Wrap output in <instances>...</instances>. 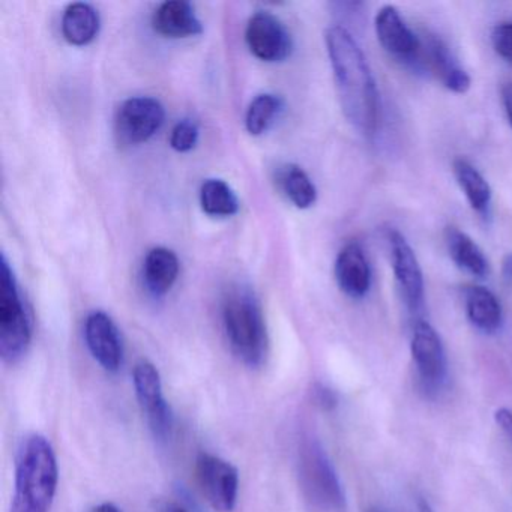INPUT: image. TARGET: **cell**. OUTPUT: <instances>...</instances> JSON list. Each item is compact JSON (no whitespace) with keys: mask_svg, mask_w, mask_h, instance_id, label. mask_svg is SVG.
<instances>
[{"mask_svg":"<svg viewBox=\"0 0 512 512\" xmlns=\"http://www.w3.org/2000/svg\"><path fill=\"white\" fill-rule=\"evenodd\" d=\"M325 41L341 110L353 128L373 137L379 125V91L367 59L355 38L341 26L329 28Z\"/></svg>","mask_w":512,"mask_h":512,"instance_id":"cell-1","label":"cell"},{"mask_svg":"<svg viewBox=\"0 0 512 512\" xmlns=\"http://www.w3.org/2000/svg\"><path fill=\"white\" fill-rule=\"evenodd\" d=\"M58 481V460L52 443L41 434L26 437L17 452L10 512H49Z\"/></svg>","mask_w":512,"mask_h":512,"instance_id":"cell-2","label":"cell"},{"mask_svg":"<svg viewBox=\"0 0 512 512\" xmlns=\"http://www.w3.org/2000/svg\"><path fill=\"white\" fill-rule=\"evenodd\" d=\"M223 323L233 353L251 368L260 367L268 356V331L262 307L250 287H230L223 301Z\"/></svg>","mask_w":512,"mask_h":512,"instance_id":"cell-3","label":"cell"},{"mask_svg":"<svg viewBox=\"0 0 512 512\" xmlns=\"http://www.w3.org/2000/svg\"><path fill=\"white\" fill-rule=\"evenodd\" d=\"M32 326L7 257L0 262V356L16 364L31 346Z\"/></svg>","mask_w":512,"mask_h":512,"instance_id":"cell-4","label":"cell"},{"mask_svg":"<svg viewBox=\"0 0 512 512\" xmlns=\"http://www.w3.org/2000/svg\"><path fill=\"white\" fill-rule=\"evenodd\" d=\"M299 478L305 496L323 509L341 511L346 496L331 460L316 440H308L299 454Z\"/></svg>","mask_w":512,"mask_h":512,"instance_id":"cell-5","label":"cell"},{"mask_svg":"<svg viewBox=\"0 0 512 512\" xmlns=\"http://www.w3.org/2000/svg\"><path fill=\"white\" fill-rule=\"evenodd\" d=\"M196 478L206 502L217 512H232L238 502L239 473L233 464L217 455L200 454Z\"/></svg>","mask_w":512,"mask_h":512,"instance_id":"cell-6","label":"cell"},{"mask_svg":"<svg viewBox=\"0 0 512 512\" xmlns=\"http://www.w3.org/2000/svg\"><path fill=\"white\" fill-rule=\"evenodd\" d=\"M133 383L140 409L152 433L158 439H167L172 433L173 415L164 398L160 371L152 362H137L133 370Z\"/></svg>","mask_w":512,"mask_h":512,"instance_id":"cell-7","label":"cell"},{"mask_svg":"<svg viewBox=\"0 0 512 512\" xmlns=\"http://www.w3.org/2000/svg\"><path fill=\"white\" fill-rule=\"evenodd\" d=\"M163 104L151 97L130 98L119 107L115 118V136L119 145L134 146L148 142L164 124Z\"/></svg>","mask_w":512,"mask_h":512,"instance_id":"cell-8","label":"cell"},{"mask_svg":"<svg viewBox=\"0 0 512 512\" xmlns=\"http://www.w3.org/2000/svg\"><path fill=\"white\" fill-rule=\"evenodd\" d=\"M410 349L424 388L439 391L446 377V355L436 329L424 320L416 322Z\"/></svg>","mask_w":512,"mask_h":512,"instance_id":"cell-9","label":"cell"},{"mask_svg":"<svg viewBox=\"0 0 512 512\" xmlns=\"http://www.w3.org/2000/svg\"><path fill=\"white\" fill-rule=\"evenodd\" d=\"M388 239L391 245L392 269L404 304L412 313H418L424 304V275L418 257L398 230H389Z\"/></svg>","mask_w":512,"mask_h":512,"instance_id":"cell-10","label":"cell"},{"mask_svg":"<svg viewBox=\"0 0 512 512\" xmlns=\"http://www.w3.org/2000/svg\"><path fill=\"white\" fill-rule=\"evenodd\" d=\"M251 53L260 61L283 62L292 53V37L283 23L266 11L251 17L245 32Z\"/></svg>","mask_w":512,"mask_h":512,"instance_id":"cell-11","label":"cell"},{"mask_svg":"<svg viewBox=\"0 0 512 512\" xmlns=\"http://www.w3.org/2000/svg\"><path fill=\"white\" fill-rule=\"evenodd\" d=\"M85 340L95 361L109 371L116 373L124 364V344L118 326L104 311H94L86 317Z\"/></svg>","mask_w":512,"mask_h":512,"instance_id":"cell-12","label":"cell"},{"mask_svg":"<svg viewBox=\"0 0 512 512\" xmlns=\"http://www.w3.org/2000/svg\"><path fill=\"white\" fill-rule=\"evenodd\" d=\"M374 28H376L380 46L388 55L409 64L415 62L421 49V40L406 25L397 8L386 5L382 10L377 11Z\"/></svg>","mask_w":512,"mask_h":512,"instance_id":"cell-13","label":"cell"},{"mask_svg":"<svg viewBox=\"0 0 512 512\" xmlns=\"http://www.w3.org/2000/svg\"><path fill=\"white\" fill-rule=\"evenodd\" d=\"M415 62L427 67L448 91L455 94H466L470 89V77L455 61L448 47L437 38H428L422 43ZM413 62V64H415Z\"/></svg>","mask_w":512,"mask_h":512,"instance_id":"cell-14","label":"cell"},{"mask_svg":"<svg viewBox=\"0 0 512 512\" xmlns=\"http://www.w3.org/2000/svg\"><path fill=\"white\" fill-rule=\"evenodd\" d=\"M335 280L341 292L350 298L361 299L367 295L371 287L370 263L358 242H350L338 253Z\"/></svg>","mask_w":512,"mask_h":512,"instance_id":"cell-15","label":"cell"},{"mask_svg":"<svg viewBox=\"0 0 512 512\" xmlns=\"http://www.w3.org/2000/svg\"><path fill=\"white\" fill-rule=\"evenodd\" d=\"M152 26L155 32L166 38L196 37L203 32L202 22L188 2L173 0L160 5L155 11Z\"/></svg>","mask_w":512,"mask_h":512,"instance_id":"cell-16","label":"cell"},{"mask_svg":"<svg viewBox=\"0 0 512 512\" xmlns=\"http://www.w3.org/2000/svg\"><path fill=\"white\" fill-rule=\"evenodd\" d=\"M179 260L169 248L158 247L149 251L143 266V277L149 292L164 296L178 280Z\"/></svg>","mask_w":512,"mask_h":512,"instance_id":"cell-17","label":"cell"},{"mask_svg":"<svg viewBox=\"0 0 512 512\" xmlns=\"http://www.w3.org/2000/svg\"><path fill=\"white\" fill-rule=\"evenodd\" d=\"M446 245H448L449 256L457 263L458 268L478 278H484L490 274V263L484 251L469 235L461 232L457 227L446 229Z\"/></svg>","mask_w":512,"mask_h":512,"instance_id":"cell-18","label":"cell"},{"mask_svg":"<svg viewBox=\"0 0 512 512\" xmlns=\"http://www.w3.org/2000/svg\"><path fill=\"white\" fill-rule=\"evenodd\" d=\"M467 317L479 331L493 334L502 325V307L493 292L482 286L467 287L464 293Z\"/></svg>","mask_w":512,"mask_h":512,"instance_id":"cell-19","label":"cell"},{"mask_svg":"<svg viewBox=\"0 0 512 512\" xmlns=\"http://www.w3.org/2000/svg\"><path fill=\"white\" fill-rule=\"evenodd\" d=\"M100 31V16L89 4H73L62 17V34L73 46H88Z\"/></svg>","mask_w":512,"mask_h":512,"instance_id":"cell-20","label":"cell"},{"mask_svg":"<svg viewBox=\"0 0 512 512\" xmlns=\"http://www.w3.org/2000/svg\"><path fill=\"white\" fill-rule=\"evenodd\" d=\"M454 175L473 211L485 214L490 208L493 193L484 176L464 158L454 161Z\"/></svg>","mask_w":512,"mask_h":512,"instance_id":"cell-21","label":"cell"},{"mask_svg":"<svg viewBox=\"0 0 512 512\" xmlns=\"http://www.w3.org/2000/svg\"><path fill=\"white\" fill-rule=\"evenodd\" d=\"M278 185L287 199L299 209H308L316 203L317 191L310 176L295 164H286L278 170Z\"/></svg>","mask_w":512,"mask_h":512,"instance_id":"cell-22","label":"cell"},{"mask_svg":"<svg viewBox=\"0 0 512 512\" xmlns=\"http://www.w3.org/2000/svg\"><path fill=\"white\" fill-rule=\"evenodd\" d=\"M200 205L211 217H232L239 211V202L232 188L221 179H208L200 190Z\"/></svg>","mask_w":512,"mask_h":512,"instance_id":"cell-23","label":"cell"},{"mask_svg":"<svg viewBox=\"0 0 512 512\" xmlns=\"http://www.w3.org/2000/svg\"><path fill=\"white\" fill-rule=\"evenodd\" d=\"M281 109H283V101L277 95L262 94L254 98L253 103L248 107L247 118H245L248 133L260 136L268 131Z\"/></svg>","mask_w":512,"mask_h":512,"instance_id":"cell-24","label":"cell"},{"mask_svg":"<svg viewBox=\"0 0 512 512\" xmlns=\"http://www.w3.org/2000/svg\"><path fill=\"white\" fill-rule=\"evenodd\" d=\"M199 142V125L193 119H182L172 130L170 145L175 151L188 152Z\"/></svg>","mask_w":512,"mask_h":512,"instance_id":"cell-25","label":"cell"},{"mask_svg":"<svg viewBox=\"0 0 512 512\" xmlns=\"http://www.w3.org/2000/svg\"><path fill=\"white\" fill-rule=\"evenodd\" d=\"M491 43L500 58L512 64V23H500L493 29Z\"/></svg>","mask_w":512,"mask_h":512,"instance_id":"cell-26","label":"cell"},{"mask_svg":"<svg viewBox=\"0 0 512 512\" xmlns=\"http://www.w3.org/2000/svg\"><path fill=\"white\" fill-rule=\"evenodd\" d=\"M314 394H316L317 404H319L323 410H332L337 406V395H335L332 389L326 388V386L323 385H317Z\"/></svg>","mask_w":512,"mask_h":512,"instance_id":"cell-27","label":"cell"},{"mask_svg":"<svg viewBox=\"0 0 512 512\" xmlns=\"http://www.w3.org/2000/svg\"><path fill=\"white\" fill-rule=\"evenodd\" d=\"M496 418L497 425H499L500 430L508 436V439L512 442V410L509 409H499L494 415Z\"/></svg>","mask_w":512,"mask_h":512,"instance_id":"cell-28","label":"cell"},{"mask_svg":"<svg viewBox=\"0 0 512 512\" xmlns=\"http://www.w3.org/2000/svg\"><path fill=\"white\" fill-rule=\"evenodd\" d=\"M503 107H505L506 116H508L509 124L512 127V82L503 88L502 91Z\"/></svg>","mask_w":512,"mask_h":512,"instance_id":"cell-29","label":"cell"},{"mask_svg":"<svg viewBox=\"0 0 512 512\" xmlns=\"http://www.w3.org/2000/svg\"><path fill=\"white\" fill-rule=\"evenodd\" d=\"M502 274L506 283L512 284V254H508V256L503 259Z\"/></svg>","mask_w":512,"mask_h":512,"instance_id":"cell-30","label":"cell"},{"mask_svg":"<svg viewBox=\"0 0 512 512\" xmlns=\"http://www.w3.org/2000/svg\"><path fill=\"white\" fill-rule=\"evenodd\" d=\"M91 512H122L115 503H101V505L95 506Z\"/></svg>","mask_w":512,"mask_h":512,"instance_id":"cell-31","label":"cell"},{"mask_svg":"<svg viewBox=\"0 0 512 512\" xmlns=\"http://www.w3.org/2000/svg\"><path fill=\"white\" fill-rule=\"evenodd\" d=\"M418 509L419 512H434L433 508L430 506V503H428L427 500L422 499V497H419Z\"/></svg>","mask_w":512,"mask_h":512,"instance_id":"cell-32","label":"cell"},{"mask_svg":"<svg viewBox=\"0 0 512 512\" xmlns=\"http://www.w3.org/2000/svg\"><path fill=\"white\" fill-rule=\"evenodd\" d=\"M170 512H187L185 511V509H182V508H173L172 511Z\"/></svg>","mask_w":512,"mask_h":512,"instance_id":"cell-33","label":"cell"}]
</instances>
